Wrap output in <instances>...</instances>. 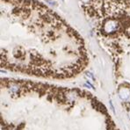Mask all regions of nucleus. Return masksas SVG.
Here are the masks:
<instances>
[{
	"label": "nucleus",
	"instance_id": "f257e3e1",
	"mask_svg": "<svg viewBox=\"0 0 130 130\" xmlns=\"http://www.w3.org/2000/svg\"><path fill=\"white\" fill-rule=\"evenodd\" d=\"M5 130H120L89 92L21 80L1 82Z\"/></svg>",
	"mask_w": 130,
	"mask_h": 130
},
{
	"label": "nucleus",
	"instance_id": "f03ea898",
	"mask_svg": "<svg viewBox=\"0 0 130 130\" xmlns=\"http://www.w3.org/2000/svg\"><path fill=\"white\" fill-rule=\"evenodd\" d=\"M85 13L97 26L122 20L129 8V0H81Z\"/></svg>",
	"mask_w": 130,
	"mask_h": 130
}]
</instances>
